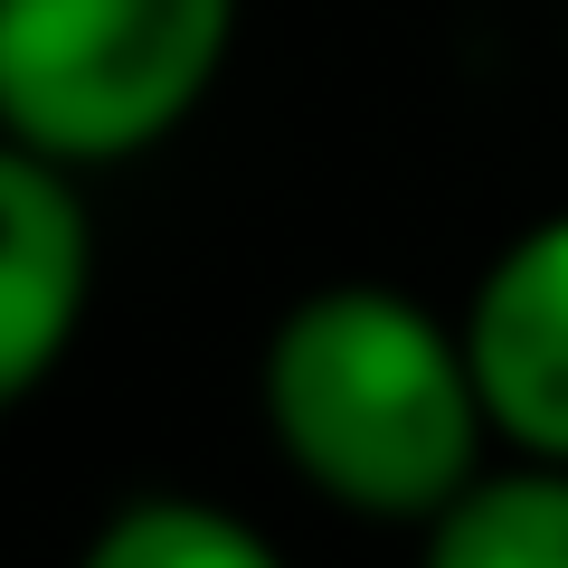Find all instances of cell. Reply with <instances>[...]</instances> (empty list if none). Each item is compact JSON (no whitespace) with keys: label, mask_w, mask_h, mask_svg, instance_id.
Returning <instances> with one entry per match:
<instances>
[{"label":"cell","mask_w":568,"mask_h":568,"mask_svg":"<svg viewBox=\"0 0 568 568\" xmlns=\"http://www.w3.org/2000/svg\"><path fill=\"white\" fill-rule=\"evenodd\" d=\"M417 568H568V465H484L417 530Z\"/></svg>","instance_id":"5"},{"label":"cell","mask_w":568,"mask_h":568,"mask_svg":"<svg viewBox=\"0 0 568 568\" xmlns=\"http://www.w3.org/2000/svg\"><path fill=\"white\" fill-rule=\"evenodd\" d=\"M246 0H0V133L85 171L162 152L237 58Z\"/></svg>","instance_id":"2"},{"label":"cell","mask_w":568,"mask_h":568,"mask_svg":"<svg viewBox=\"0 0 568 568\" xmlns=\"http://www.w3.org/2000/svg\"><path fill=\"white\" fill-rule=\"evenodd\" d=\"M256 417L304 493L388 530H426L503 446L465 323L379 275L313 284L265 323Z\"/></svg>","instance_id":"1"},{"label":"cell","mask_w":568,"mask_h":568,"mask_svg":"<svg viewBox=\"0 0 568 568\" xmlns=\"http://www.w3.org/2000/svg\"><path fill=\"white\" fill-rule=\"evenodd\" d=\"M455 323L503 455L568 465V209L493 246Z\"/></svg>","instance_id":"3"},{"label":"cell","mask_w":568,"mask_h":568,"mask_svg":"<svg viewBox=\"0 0 568 568\" xmlns=\"http://www.w3.org/2000/svg\"><path fill=\"white\" fill-rule=\"evenodd\" d=\"M95 313V209L85 181L0 133V417L67 369Z\"/></svg>","instance_id":"4"},{"label":"cell","mask_w":568,"mask_h":568,"mask_svg":"<svg viewBox=\"0 0 568 568\" xmlns=\"http://www.w3.org/2000/svg\"><path fill=\"white\" fill-rule=\"evenodd\" d=\"M77 568H294V559L209 493H133L85 530Z\"/></svg>","instance_id":"6"}]
</instances>
